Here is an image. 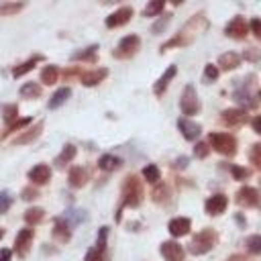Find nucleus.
Wrapping results in <instances>:
<instances>
[{
    "instance_id": "1",
    "label": "nucleus",
    "mask_w": 261,
    "mask_h": 261,
    "mask_svg": "<svg viewBox=\"0 0 261 261\" xmlns=\"http://www.w3.org/2000/svg\"><path fill=\"white\" fill-rule=\"evenodd\" d=\"M143 200V188H141V181L135 177V175H128L122 184V202L124 206H139Z\"/></svg>"
},
{
    "instance_id": "2",
    "label": "nucleus",
    "mask_w": 261,
    "mask_h": 261,
    "mask_svg": "<svg viewBox=\"0 0 261 261\" xmlns=\"http://www.w3.org/2000/svg\"><path fill=\"white\" fill-rule=\"evenodd\" d=\"M216 245V232L212 228H204L198 234H194L192 243H190V253L192 255H204L208 253L212 247Z\"/></svg>"
},
{
    "instance_id": "3",
    "label": "nucleus",
    "mask_w": 261,
    "mask_h": 261,
    "mask_svg": "<svg viewBox=\"0 0 261 261\" xmlns=\"http://www.w3.org/2000/svg\"><path fill=\"white\" fill-rule=\"evenodd\" d=\"M208 141L222 155H234L237 153V139L228 133H210Z\"/></svg>"
},
{
    "instance_id": "4",
    "label": "nucleus",
    "mask_w": 261,
    "mask_h": 261,
    "mask_svg": "<svg viewBox=\"0 0 261 261\" xmlns=\"http://www.w3.org/2000/svg\"><path fill=\"white\" fill-rule=\"evenodd\" d=\"M179 108L186 116H194L198 114L200 110V100H198V94H196V88L194 86H186L184 92H181V100H179Z\"/></svg>"
},
{
    "instance_id": "5",
    "label": "nucleus",
    "mask_w": 261,
    "mask_h": 261,
    "mask_svg": "<svg viewBox=\"0 0 261 261\" xmlns=\"http://www.w3.org/2000/svg\"><path fill=\"white\" fill-rule=\"evenodd\" d=\"M139 47H141V39L137 35H128V37L120 39V43L116 45V49H114L112 55L118 57V59H126V57H133Z\"/></svg>"
},
{
    "instance_id": "6",
    "label": "nucleus",
    "mask_w": 261,
    "mask_h": 261,
    "mask_svg": "<svg viewBox=\"0 0 261 261\" xmlns=\"http://www.w3.org/2000/svg\"><path fill=\"white\" fill-rule=\"evenodd\" d=\"M237 204L247 206V208H257V206L261 204L259 190H257V188H251V186H243V188L237 192Z\"/></svg>"
},
{
    "instance_id": "7",
    "label": "nucleus",
    "mask_w": 261,
    "mask_h": 261,
    "mask_svg": "<svg viewBox=\"0 0 261 261\" xmlns=\"http://www.w3.org/2000/svg\"><path fill=\"white\" fill-rule=\"evenodd\" d=\"M224 33H226V37H230V39H243V37L249 33V22L245 20V16H234V18L226 24Z\"/></svg>"
},
{
    "instance_id": "8",
    "label": "nucleus",
    "mask_w": 261,
    "mask_h": 261,
    "mask_svg": "<svg viewBox=\"0 0 261 261\" xmlns=\"http://www.w3.org/2000/svg\"><path fill=\"white\" fill-rule=\"evenodd\" d=\"M31 243H33V228H22L14 241V251L18 253V257H27V253L31 251Z\"/></svg>"
},
{
    "instance_id": "9",
    "label": "nucleus",
    "mask_w": 261,
    "mask_h": 261,
    "mask_svg": "<svg viewBox=\"0 0 261 261\" xmlns=\"http://www.w3.org/2000/svg\"><path fill=\"white\" fill-rule=\"evenodd\" d=\"M130 16H133V8H130V6H122V8H118L116 12H112V14L106 18V27H108V29L122 27V24H126V22L130 20Z\"/></svg>"
},
{
    "instance_id": "10",
    "label": "nucleus",
    "mask_w": 261,
    "mask_h": 261,
    "mask_svg": "<svg viewBox=\"0 0 261 261\" xmlns=\"http://www.w3.org/2000/svg\"><path fill=\"white\" fill-rule=\"evenodd\" d=\"M226 206H228V200H226V196L224 194H214V196H210L208 200H206V212L210 214V216H216V214H222L224 210H226Z\"/></svg>"
},
{
    "instance_id": "11",
    "label": "nucleus",
    "mask_w": 261,
    "mask_h": 261,
    "mask_svg": "<svg viewBox=\"0 0 261 261\" xmlns=\"http://www.w3.org/2000/svg\"><path fill=\"white\" fill-rule=\"evenodd\" d=\"M177 128L181 130L184 139H188V141H196L200 137V133H202L200 124L194 122V120H190V118H179L177 120Z\"/></svg>"
},
{
    "instance_id": "12",
    "label": "nucleus",
    "mask_w": 261,
    "mask_h": 261,
    "mask_svg": "<svg viewBox=\"0 0 261 261\" xmlns=\"http://www.w3.org/2000/svg\"><path fill=\"white\" fill-rule=\"evenodd\" d=\"M161 255L167 261H181L184 259V249L175 241H165V243H161Z\"/></svg>"
},
{
    "instance_id": "13",
    "label": "nucleus",
    "mask_w": 261,
    "mask_h": 261,
    "mask_svg": "<svg viewBox=\"0 0 261 261\" xmlns=\"http://www.w3.org/2000/svg\"><path fill=\"white\" fill-rule=\"evenodd\" d=\"M222 122L226 126H241V124L247 122V114L241 108H228V110L222 112Z\"/></svg>"
},
{
    "instance_id": "14",
    "label": "nucleus",
    "mask_w": 261,
    "mask_h": 261,
    "mask_svg": "<svg viewBox=\"0 0 261 261\" xmlns=\"http://www.w3.org/2000/svg\"><path fill=\"white\" fill-rule=\"evenodd\" d=\"M49 177H51V169H49V165H45V163H39V165H35L33 169H29V179H31L33 184H37V186L47 184Z\"/></svg>"
},
{
    "instance_id": "15",
    "label": "nucleus",
    "mask_w": 261,
    "mask_h": 261,
    "mask_svg": "<svg viewBox=\"0 0 261 261\" xmlns=\"http://www.w3.org/2000/svg\"><path fill=\"white\" fill-rule=\"evenodd\" d=\"M190 226H192V222H190V218H186V216H177V218L169 220V224H167V228H169V232H171L173 237H184V234H188V232H190Z\"/></svg>"
},
{
    "instance_id": "16",
    "label": "nucleus",
    "mask_w": 261,
    "mask_h": 261,
    "mask_svg": "<svg viewBox=\"0 0 261 261\" xmlns=\"http://www.w3.org/2000/svg\"><path fill=\"white\" fill-rule=\"evenodd\" d=\"M175 73H177V67H175V65H169V67L163 71V75H161V77L155 82V86H153V92H155L157 96H161V94L165 92V88L169 86V82L175 77Z\"/></svg>"
},
{
    "instance_id": "17",
    "label": "nucleus",
    "mask_w": 261,
    "mask_h": 261,
    "mask_svg": "<svg viewBox=\"0 0 261 261\" xmlns=\"http://www.w3.org/2000/svg\"><path fill=\"white\" fill-rule=\"evenodd\" d=\"M53 239L59 243H67L71 239V228L65 224V220L59 216L55 218V226H53Z\"/></svg>"
},
{
    "instance_id": "18",
    "label": "nucleus",
    "mask_w": 261,
    "mask_h": 261,
    "mask_svg": "<svg viewBox=\"0 0 261 261\" xmlns=\"http://www.w3.org/2000/svg\"><path fill=\"white\" fill-rule=\"evenodd\" d=\"M67 181H69L71 188H82L88 181V171L84 167H71L69 175H67Z\"/></svg>"
},
{
    "instance_id": "19",
    "label": "nucleus",
    "mask_w": 261,
    "mask_h": 261,
    "mask_svg": "<svg viewBox=\"0 0 261 261\" xmlns=\"http://www.w3.org/2000/svg\"><path fill=\"white\" fill-rule=\"evenodd\" d=\"M108 75V69L106 67H100V69H94V71H88V73H84L82 75V84L84 86H96V84H100L104 77Z\"/></svg>"
},
{
    "instance_id": "20",
    "label": "nucleus",
    "mask_w": 261,
    "mask_h": 261,
    "mask_svg": "<svg viewBox=\"0 0 261 261\" xmlns=\"http://www.w3.org/2000/svg\"><path fill=\"white\" fill-rule=\"evenodd\" d=\"M218 65H220L222 69H234V67L241 65V55H239V53H232V51L222 53V55L218 57Z\"/></svg>"
},
{
    "instance_id": "21",
    "label": "nucleus",
    "mask_w": 261,
    "mask_h": 261,
    "mask_svg": "<svg viewBox=\"0 0 261 261\" xmlns=\"http://www.w3.org/2000/svg\"><path fill=\"white\" fill-rule=\"evenodd\" d=\"M41 130H43V122H37L33 128H29V130H27V133H22L20 137H16V139H14V145H24V143L35 141V139L41 135Z\"/></svg>"
},
{
    "instance_id": "22",
    "label": "nucleus",
    "mask_w": 261,
    "mask_h": 261,
    "mask_svg": "<svg viewBox=\"0 0 261 261\" xmlns=\"http://www.w3.org/2000/svg\"><path fill=\"white\" fill-rule=\"evenodd\" d=\"M120 163H122V161H120L118 157L108 155V153H106V155H102V157L98 159V167H100V169H104V171H114V169H118V167H120Z\"/></svg>"
},
{
    "instance_id": "23",
    "label": "nucleus",
    "mask_w": 261,
    "mask_h": 261,
    "mask_svg": "<svg viewBox=\"0 0 261 261\" xmlns=\"http://www.w3.org/2000/svg\"><path fill=\"white\" fill-rule=\"evenodd\" d=\"M86 216H88V214H86L84 210H67L61 218H63V220H65V224L71 228V226H77L80 222H84V220H86Z\"/></svg>"
},
{
    "instance_id": "24",
    "label": "nucleus",
    "mask_w": 261,
    "mask_h": 261,
    "mask_svg": "<svg viewBox=\"0 0 261 261\" xmlns=\"http://www.w3.org/2000/svg\"><path fill=\"white\" fill-rule=\"evenodd\" d=\"M69 96H71V90H69V88H59V90L51 96V100H49V108H59L61 104L67 102Z\"/></svg>"
},
{
    "instance_id": "25",
    "label": "nucleus",
    "mask_w": 261,
    "mask_h": 261,
    "mask_svg": "<svg viewBox=\"0 0 261 261\" xmlns=\"http://www.w3.org/2000/svg\"><path fill=\"white\" fill-rule=\"evenodd\" d=\"M57 75H59L57 65H45V67L41 69V82L47 84V86L55 84V82H57Z\"/></svg>"
},
{
    "instance_id": "26",
    "label": "nucleus",
    "mask_w": 261,
    "mask_h": 261,
    "mask_svg": "<svg viewBox=\"0 0 261 261\" xmlns=\"http://www.w3.org/2000/svg\"><path fill=\"white\" fill-rule=\"evenodd\" d=\"M18 94H20L22 98H39V96H41V86H39L37 82H27L24 86H20Z\"/></svg>"
},
{
    "instance_id": "27",
    "label": "nucleus",
    "mask_w": 261,
    "mask_h": 261,
    "mask_svg": "<svg viewBox=\"0 0 261 261\" xmlns=\"http://www.w3.org/2000/svg\"><path fill=\"white\" fill-rule=\"evenodd\" d=\"M73 157H75V147H73V145H65V147H63V151L57 155L55 165H57V167H63V165H65V163H69Z\"/></svg>"
},
{
    "instance_id": "28",
    "label": "nucleus",
    "mask_w": 261,
    "mask_h": 261,
    "mask_svg": "<svg viewBox=\"0 0 261 261\" xmlns=\"http://www.w3.org/2000/svg\"><path fill=\"white\" fill-rule=\"evenodd\" d=\"M37 61H41V57H39V55H35V57H31L29 61H24V63H20L18 67H14V69H12V75H14V77H20L22 73H27V71H31V69L35 67V63H37Z\"/></svg>"
},
{
    "instance_id": "29",
    "label": "nucleus",
    "mask_w": 261,
    "mask_h": 261,
    "mask_svg": "<svg viewBox=\"0 0 261 261\" xmlns=\"http://www.w3.org/2000/svg\"><path fill=\"white\" fill-rule=\"evenodd\" d=\"M43 216H45L43 208H29V210L24 212V222H27V224H37V222L43 220Z\"/></svg>"
},
{
    "instance_id": "30",
    "label": "nucleus",
    "mask_w": 261,
    "mask_h": 261,
    "mask_svg": "<svg viewBox=\"0 0 261 261\" xmlns=\"http://www.w3.org/2000/svg\"><path fill=\"white\" fill-rule=\"evenodd\" d=\"M24 8L22 2H6V4H0V16H10V14H16Z\"/></svg>"
},
{
    "instance_id": "31",
    "label": "nucleus",
    "mask_w": 261,
    "mask_h": 261,
    "mask_svg": "<svg viewBox=\"0 0 261 261\" xmlns=\"http://www.w3.org/2000/svg\"><path fill=\"white\" fill-rule=\"evenodd\" d=\"M163 6H165L163 0H153V2H149V4L145 6L143 14H145V16H157V14L163 10Z\"/></svg>"
},
{
    "instance_id": "32",
    "label": "nucleus",
    "mask_w": 261,
    "mask_h": 261,
    "mask_svg": "<svg viewBox=\"0 0 261 261\" xmlns=\"http://www.w3.org/2000/svg\"><path fill=\"white\" fill-rule=\"evenodd\" d=\"M96 49H98V45H90V47H86L84 51L73 53L71 59H88V61H94V59H96Z\"/></svg>"
},
{
    "instance_id": "33",
    "label": "nucleus",
    "mask_w": 261,
    "mask_h": 261,
    "mask_svg": "<svg viewBox=\"0 0 261 261\" xmlns=\"http://www.w3.org/2000/svg\"><path fill=\"white\" fill-rule=\"evenodd\" d=\"M234 100H237V102H241L243 106H249V108H253V106H255V100L251 98V94H249L247 90H237V92H234Z\"/></svg>"
},
{
    "instance_id": "34",
    "label": "nucleus",
    "mask_w": 261,
    "mask_h": 261,
    "mask_svg": "<svg viewBox=\"0 0 261 261\" xmlns=\"http://www.w3.org/2000/svg\"><path fill=\"white\" fill-rule=\"evenodd\" d=\"M143 177L147 179V181H159V177H161V171H159V167L157 165H147L145 169H143Z\"/></svg>"
},
{
    "instance_id": "35",
    "label": "nucleus",
    "mask_w": 261,
    "mask_h": 261,
    "mask_svg": "<svg viewBox=\"0 0 261 261\" xmlns=\"http://www.w3.org/2000/svg\"><path fill=\"white\" fill-rule=\"evenodd\" d=\"M247 249H249V253L259 255L261 253V234H251L247 239Z\"/></svg>"
},
{
    "instance_id": "36",
    "label": "nucleus",
    "mask_w": 261,
    "mask_h": 261,
    "mask_svg": "<svg viewBox=\"0 0 261 261\" xmlns=\"http://www.w3.org/2000/svg\"><path fill=\"white\" fill-rule=\"evenodd\" d=\"M249 159H251V163H255L257 169H261V143H255L249 149Z\"/></svg>"
},
{
    "instance_id": "37",
    "label": "nucleus",
    "mask_w": 261,
    "mask_h": 261,
    "mask_svg": "<svg viewBox=\"0 0 261 261\" xmlns=\"http://www.w3.org/2000/svg\"><path fill=\"white\" fill-rule=\"evenodd\" d=\"M169 20H171V14H163V16H161L153 27H151V33H153V35H159V33L169 24Z\"/></svg>"
},
{
    "instance_id": "38",
    "label": "nucleus",
    "mask_w": 261,
    "mask_h": 261,
    "mask_svg": "<svg viewBox=\"0 0 261 261\" xmlns=\"http://www.w3.org/2000/svg\"><path fill=\"white\" fill-rule=\"evenodd\" d=\"M84 261H104V249L92 247V249L86 253V259H84Z\"/></svg>"
},
{
    "instance_id": "39",
    "label": "nucleus",
    "mask_w": 261,
    "mask_h": 261,
    "mask_svg": "<svg viewBox=\"0 0 261 261\" xmlns=\"http://www.w3.org/2000/svg\"><path fill=\"white\" fill-rule=\"evenodd\" d=\"M12 204V198H10V192H0V214H4Z\"/></svg>"
},
{
    "instance_id": "40",
    "label": "nucleus",
    "mask_w": 261,
    "mask_h": 261,
    "mask_svg": "<svg viewBox=\"0 0 261 261\" xmlns=\"http://www.w3.org/2000/svg\"><path fill=\"white\" fill-rule=\"evenodd\" d=\"M216 77H218V69H216V65L208 63V65L204 67V80H206V82H214Z\"/></svg>"
},
{
    "instance_id": "41",
    "label": "nucleus",
    "mask_w": 261,
    "mask_h": 261,
    "mask_svg": "<svg viewBox=\"0 0 261 261\" xmlns=\"http://www.w3.org/2000/svg\"><path fill=\"white\" fill-rule=\"evenodd\" d=\"M230 173L234 175V179H247V177H249V169H243V167H239V165H232V167H230Z\"/></svg>"
},
{
    "instance_id": "42",
    "label": "nucleus",
    "mask_w": 261,
    "mask_h": 261,
    "mask_svg": "<svg viewBox=\"0 0 261 261\" xmlns=\"http://www.w3.org/2000/svg\"><path fill=\"white\" fill-rule=\"evenodd\" d=\"M16 112H18L16 104H10V106H6V108H4V120H6V122L14 120V118H16Z\"/></svg>"
},
{
    "instance_id": "43",
    "label": "nucleus",
    "mask_w": 261,
    "mask_h": 261,
    "mask_svg": "<svg viewBox=\"0 0 261 261\" xmlns=\"http://www.w3.org/2000/svg\"><path fill=\"white\" fill-rule=\"evenodd\" d=\"M29 122H31V118H20V120H16L14 124H10V126H8V130H6V137H8L10 133H14V130H18V128H24V126H27Z\"/></svg>"
},
{
    "instance_id": "44",
    "label": "nucleus",
    "mask_w": 261,
    "mask_h": 261,
    "mask_svg": "<svg viewBox=\"0 0 261 261\" xmlns=\"http://www.w3.org/2000/svg\"><path fill=\"white\" fill-rule=\"evenodd\" d=\"M208 151H210V149H208V145H206V143H198V145L194 147V155H196V157H200V159H204V157L208 155Z\"/></svg>"
},
{
    "instance_id": "45",
    "label": "nucleus",
    "mask_w": 261,
    "mask_h": 261,
    "mask_svg": "<svg viewBox=\"0 0 261 261\" xmlns=\"http://www.w3.org/2000/svg\"><path fill=\"white\" fill-rule=\"evenodd\" d=\"M249 27H251V31L255 33V37L261 41V18H251Z\"/></svg>"
},
{
    "instance_id": "46",
    "label": "nucleus",
    "mask_w": 261,
    "mask_h": 261,
    "mask_svg": "<svg viewBox=\"0 0 261 261\" xmlns=\"http://www.w3.org/2000/svg\"><path fill=\"white\" fill-rule=\"evenodd\" d=\"M163 194H167V188H163V186H161V188H157V190L153 192V200H155V202H163V200H165V196H163Z\"/></svg>"
},
{
    "instance_id": "47",
    "label": "nucleus",
    "mask_w": 261,
    "mask_h": 261,
    "mask_svg": "<svg viewBox=\"0 0 261 261\" xmlns=\"http://www.w3.org/2000/svg\"><path fill=\"white\" fill-rule=\"evenodd\" d=\"M39 194H37V190H33V188H27V190H22V200H35Z\"/></svg>"
},
{
    "instance_id": "48",
    "label": "nucleus",
    "mask_w": 261,
    "mask_h": 261,
    "mask_svg": "<svg viewBox=\"0 0 261 261\" xmlns=\"http://www.w3.org/2000/svg\"><path fill=\"white\" fill-rule=\"evenodd\" d=\"M251 124H253V130L261 135V114H259V116H255V118L251 120Z\"/></svg>"
},
{
    "instance_id": "49",
    "label": "nucleus",
    "mask_w": 261,
    "mask_h": 261,
    "mask_svg": "<svg viewBox=\"0 0 261 261\" xmlns=\"http://www.w3.org/2000/svg\"><path fill=\"white\" fill-rule=\"evenodd\" d=\"M10 257H12L10 249H0V261H10Z\"/></svg>"
},
{
    "instance_id": "50",
    "label": "nucleus",
    "mask_w": 261,
    "mask_h": 261,
    "mask_svg": "<svg viewBox=\"0 0 261 261\" xmlns=\"http://www.w3.org/2000/svg\"><path fill=\"white\" fill-rule=\"evenodd\" d=\"M245 57H247V59H251V61H255V59H259L261 55H259L257 51H249V49H247V51H245Z\"/></svg>"
},
{
    "instance_id": "51",
    "label": "nucleus",
    "mask_w": 261,
    "mask_h": 261,
    "mask_svg": "<svg viewBox=\"0 0 261 261\" xmlns=\"http://www.w3.org/2000/svg\"><path fill=\"white\" fill-rule=\"evenodd\" d=\"M186 165H188V157H179V159L175 161V167H179V169L186 167Z\"/></svg>"
},
{
    "instance_id": "52",
    "label": "nucleus",
    "mask_w": 261,
    "mask_h": 261,
    "mask_svg": "<svg viewBox=\"0 0 261 261\" xmlns=\"http://www.w3.org/2000/svg\"><path fill=\"white\" fill-rule=\"evenodd\" d=\"M228 261H243V257H241V255H234V257H230Z\"/></svg>"
},
{
    "instance_id": "53",
    "label": "nucleus",
    "mask_w": 261,
    "mask_h": 261,
    "mask_svg": "<svg viewBox=\"0 0 261 261\" xmlns=\"http://www.w3.org/2000/svg\"><path fill=\"white\" fill-rule=\"evenodd\" d=\"M2 237H4V230H2V228H0V239H2Z\"/></svg>"
},
{
    "instance_id": "54",
    "label": "nucleus",
    "mask_w": 261,
    "mask_h": 261,
    "mask_svg": "<svg viewBox=\"0 0 261 261\" xmlns=\"http://www.w3.org/2000/svg\"><path fill=\"white\" fill-rule=\"evenodd\" d=\"M259 98H261V90H259Z\"/></svg>"
}]
</instances>
